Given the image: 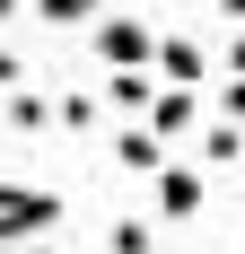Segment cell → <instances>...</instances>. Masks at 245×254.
<instances>
[{
    "label": "cell",
    "instance_id": "7c38bea8",
    "mask_svg": "<svg viewBox=\"0 0 245 254\" xmlns=\"http://www.w3.org/2000/svg\"><path fill=\"white\" fill-rule=\"evenodd\" d=\"M105 246H114V254H149V246H158V228H149V219H114Z\"/></svg>",
    "mask_w": 245,
    "mask_h": 254
},
{
    "label": "cell",
    "instance_id": "8992f818",
    "mask_svg": "<svg viewBox=\"0 0 245 254\" xmlns=\"http://www.w3.org/2000/svg\"><path fill=\"white\" fill-rule=\"evenodd\" d=\"M0 97H9V105H0V123L18 131V140H44V131H53V105L35 97V88H26V79H18V88H0Z\"/></svg>",
    "mask_w": 245,
    "mask_h": 254
},
{
    "label": "cell",
    "instance_id": "8fae6325",
    "mask_svg": "<svg viewBox=\"0 0 245 254\" xmlns=\"http://www.w3.org/2000/svg\"><path fill=\"white\" fill-rule=\"evenodd\" d=\"M53 123H61V131H88V123H97V97H88V88H70V97L53 105Z\"/></svg>",
    "mask_w": 245,
    "mask_h": 254
},
{
    "label": "cell",
    "instance_id": "9c48e42d",
    "mask_svg": "<svg viewBox=\"0 0 245 254\" xmlns=\"http://www.w3.org/2000/svg\"><path fill=\"white\" fill-rule=\"evenodd\" d=\"M149 88H158L149 70H105V105H122V114H140V105H149Z\"/></svg>",
    "mask_w": 245,
    "mask_h": 254
},
{
    "label": "cell",
    "instance_id": "2e32d148",
    "mask_svg": "<svg viewBox=\"0 0 245 254\" xmlns=\"http://www.w3.org/2000/svg\"><path fill=\"white\" fill-rule=\"evenodd\" d=\"M219 18H228V26H245V0H219Z\"/></svg>",
    "mask_w": 245,
    "mask_h": 254
},
{
    "label": "cell",
    "instance_id": "7a4b0ae2",
    "mask_svg": "<svg viewBox=\"0 0 245 254\" xmlns=\"http://www.w3.org/2000/svg\"><path fill=\"white\" fill-rule=\"evenodd\" d=\"M97 62L105 70H149V44H158V26H140V18H122V9H97Z\"/></svg>",
    "mask_w": 245,
    "mask_h": 254
},
{
    "label": "cell",
    "instance_id": "ac0fdd59",
    "mask_svg": "<svg viewBox=\"0 0 245 254\" xmlns=\"http://www.w3.org/2000/svg\"><path fill=\"white\" fill-rule=\"evenodd\" d=\"M9 254H53V246H9Z\"/></svg>",
    "mask_w": 245,
    "mask_h": 254
},
{
    "label": "cell",
    "instance_id": "ba28073f",
    "mask_svg": "<svg viewBox=\"0 0 245 254\" xmlns=\"http://www.w3.org/2000/svg\"><path fill=\"white\" fill-rule=\"evenodd\" d=\"M237 158H245V123H228V114H219V123L201 131V167H237Z\"/></svg>",
    "mask_w": 245,
    "mask_h": 254
},
{
    "label": "cell",
    "instance_id": "5b68a950",
    "mask_svg": "<svg viewBox=\"0 0 245 254\" xmlns=\"http://www.w3.org/2000/svg\"><path fill=\"white\" fill-rule=\"evenodd\" d=\"M149 184H158V219H193L201 210V167H175V158H158V167H149Z\"/></svg>",
    "mask_w": 245,
    "mask_h": 254
},
{
    "label": "cell",
    "instance_id": "52a82bcc",
    "mask_svg": "<svg viewBox=\"0 0 245 254\" xmlns=\"http://www.w3.org/2000/svg\"><path fill=\"white\" fill-rule=\"evenodd\" d=\"M158 158H167V140H158L149 123H131V131H114V167H131V176H149Z\"/></svg>",
    "mask_w": 245,
    "mask_h": 254
},
{
    "label": "cell",
    "instance_id": "4fadbf2b",
    "mask_svg": "<svg viewBox=\"0 0 245 254\" xmlns=\"http://www.w3.org/2000/svg\"><path fill=\"white\" fill-rule=\"evenodd\" d=\"M219 114H228V123H245V79H237V70H228V88H219Z\"/></svg>",
    "mask_w": 245,
    "mask_h": 254
},
{
    "label": "cell",
    "instance_id": "277c9868",
    "mask_svg": "<svg viewBox=\"0 0 245 254\" xmlns=\"http://www.w3.org/2000/svg\"><path fill=\"white\" fill-rule=\"evenodd\" d=\"M140 114H149V131H158V140H184V131H201V88H167V79H158Z\"/></svg>",
    "mask_w": 245,
    "mask_h": 254
},
{
    "label": "cell",
    "instance_id": "e0dca14e",
    "mask_svg": "<svg viewBox=\"0 0 245 254\" xmlns=\"http://www.w3.org/2000/svg\"><path fill=\"white\" fill-rule=\"evenodd\" d=\"M18 9H26V0H0V26H18Z\"/></svg>",
    "mask_w": 245,
    "mask_h": 254
},
{
    "label": "cell",
    "instance_id": "5bb4252c",
    "mask_svg": "<svg viewBox=\"0 0 245 254\" xmlns=\"http://www.w3.org/2000/svg\"><path fill=\"white\" fill-rule=\"evenodd\" d=\"M18 79H26V62H18L9 44H0V88H18Z\"/></svg>",
    "mask_w": 245,
    "mask_h": 254
},
{
    "label": "cell",
    "instance_id": "30bf717a",
    "mask_svg": "<svg viewBox=\"0 0 245 254\" xmlns=\"http://www.w3.org/2000/svg\"><path fill=\"white\" fill-rule=\"evenodd\" d=\"M97 9H105V0H35V18H44V26H88Z\"/></svg>",
    "mask_w": 245,
    "mask_h": 254
},
{
    "label": "cell",
    "instance_id": "9a60e30c",
    "mask_svg": "<svg viewBox=\"0 0 245 254\" xmlns=\"http://www.w3.org/2000/svg\"><path fill=\"white\" fill-rule=\"evenodd\" d=\"M219 70H237V79H245V35H237V44H228V62H219Z\"/></svg>",
    "mask_w": 245,
    "mask_h": 254
},
{
    "label": "cell",
    "instance_id": "3957f363",
    "mask_svg": "<svg viewBox=\"0 0 245 254\" xmlns=\"http://www.w3.org/2000/svg\"><path fill=\"white\" fill-rule=\"evenodd\" d=\"M149 70L167 79V88H201V79L219 70V62H210V53H201L193 35H158V44H149Z\"/></svg>",
    "mask_w": 245,
    "mask_h": 254
},
{
    "label": "cell",
    "instance_id": "6da1fadb",
    "mask_svg": "<svg viewBox=\"0 0 245 254\" xmlns=\"http://www.w3.org/2000/svg\"><path fill=\"white\" fill-rule=\"evenodd\" d=\"M61 228V193L44 184H0V246H26V237H53Z\"/></svg>",
    "mask_w": 245,
    "mask_h": 254
}]
</instances>
